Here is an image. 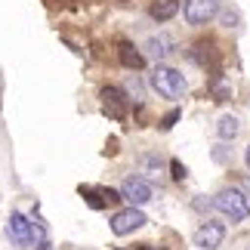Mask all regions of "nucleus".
Listing matches in <instances>:
<instances>
[{
    "label": "nucleus",
    "mask_w": 250,
    "mask_h": 250,
    "mask_svg": "<svg viewBox=\"0 0 250 250\" xmlns=\"http://www.w3.org/2000/svg\"><path fill=\"white\" fill-rule=\"evenodd\" d=\"M118 59H121L124 68H130V71H142V68H146V53H142L139 46H133L130 41L118 43Z\"/></svg>",
    "instance_id": "obj_10"
},
{
    "label": "nucleus",
    "mask_w": 250,
    "mask_h": 250,
    "mask_svg": "<svg viewBox=\"0 0 250 250\" xmlns=\"http://www.w3.org/2000/svg\"><path fill=\"white\" fill-rule=\"evenodd\" d=\"M188 59H191V62H198L201 68L213 65V59H216V53H213V43H210V41H198V43L188 50Z\"/></svg>",
    "instance_id": "obj_12"
},
{
    "label": "nucleus",
    "mask_w": 250,
    "mask_h": 250,
    "mask_svg": "<svg viewBox=\"0 0 250 250\" xmlns=\"http://www.w3.org/2000/svg\"><path fill=\"white\" fill-rule=\"evenodd\" d=\"M219 13H223V0H182V16L191 28L210 25Z\"/></svg>",
    "instance_id": "obj_3"
},
{
    "label": "nucleus",
    "mask_w": 250,
    "mask_h": 250,
    "mask_svg": "<svg viewBox=\"0 0 250 250\" xmlns=\"http://www.w3.org/2000/svg\"><path fill=\"white\" fill-rule=\"evenodd\" d=\"M148 86L155 90L161 99H179L186 93V78H182L179 68H170V65H155L148 74Z\"/></svg>",
    "instance_id": "obj_2"
},
{
    "label": "nucleus",
    "mask_w": 250,
    "mask_h": 250,
    "mask_svg": "<svg viewBox=\"0 0 250 250\" xmlns=\"http://www.w3.org/2000/svg\"><path fill=\"white\" fill-rule=\"evenodd\" d=\"M121 195H124V201H130L133 207H142L155 198V186L142 176H127L121 182Z\"/></svg>",
    "instance_id": "obj_5"
},
{
    "label": "nucleus",
    "mask_w": 250,
    "mask_h": 250,
    "mask_svg": "<svg viewBox=\"0 0 250 250\" xmlns=\"http://www.w3.org/2000/svg\"><path fill=\"white\" fill-rule=\"evenodd\" d=\"M148 223V219H146V213H142V210L139 207H124V210H118V213H114L111 216V232L114 235H133V232H136V229H142V226H146Z\"/></svg>",
    "instance_id": "obj_6"
},
{
    "label": "nucleus",
    "mask_w": 250,
    "mask_h": 250,
    "mask_svg": "<svg viewBox=\"0 0 250 250\" xmlns=\"http://www.w3.org/2000/svg\"><path fill=\"white\" fill-rule=\"evenodd\" d=\"M99 195H102L105 204H121V201H124V195H121V191H114V188H99Z\"/></svg>",
    "instance_id": "obj_18"
},
{
    "label": "nucleus",
    "mask_w": 250,
    "mask_h": 250,
    "mask_svg": "<svg viewBox=\"0 0 250 250\" xmlns=\"http://www.w3.org/2000/svg\"><path fill=\"white\" fill-rule=\"evenodd\" d=\"M6 238L13 241L16 247H28L34 241V223L28 219L25 213H9V223H6Z\"/></svg>",
    "instance_id": "obj_7"
},
{
    "label": "nucleus",
    "mask_w": 250,
    "mask_h": 250,
    "mask_svg": "<svg viewBox=\"0 0 250 250\" xmlns=\"http://www.w3.org/2000/svg\"><path fill=\"white\" fill-rule=\"evenodd\" d=\"M179 118H182V111H179V108H173V111H167L164 118H161V130H164V133H167V130H173V124H176Z\"/></svg>",
    "instance_id": "obj_16"
},
{
    "label": "nucleus",
    "mask_w": 250,
    "mask_h": 250,
    "mask_svg": "<svg viewBox=\"0 0 250 250\" xmlns=\"http://www.w3.org/2000/svg\"><path fill=\"white\" fill-rule=\"evenodd\" d=\"M238 133H241V121H238L235 114H223L219 124H216V136L223 139V142H232Z\"/></svg>",
    "instance_id": "obj_13"
},
{
    "label": "nucleus",
    "mask_w": 250,
    "mask_h": 250,
    "mask_svg": "<svg viewBox=\"0 0 250 250\" xmlns=\"http://www.w3.org/2000/svg\"><path fill=\"white\" fill-rule=\"evenodd\" d=\"M124 93L130 96L133 105H142V102H146V86H142V81L136 78V74H130V78H127V83H124Z\"/></svg>",
    "instance_id": "obj_14"
},
{
    "label": "nucleus",
    "mask_w": 250,
    "mask_h": 250,
    "mask_svg": "<svg viewBox=\"0 0 250 250\" xmlns=\"http://www.w3.org/2000/svg\"><path fill=\"white\" fill-rule=\"evenodd\" d=\"M213 207H216V213H223L232 226L244 223V219L250 216V201H247V195H244L238 186H229V188H223V191H216Z\"/></svg>",
    "instance_id": "obj_1"
},
{
    "label": "nucleus",
    "mask_w": 250,
    "mask_h": 250,
    "mask_svg": "<svg viewBox=\"0 0 250 250\" xmlns=\"http://www.w3.org/2000/svg\"><path fill=\"white\" fill-rule=\"evenodd\" d=\"M213 161H216V164H229V161H232V148H226V142L216 146L213 148Z\"/></svg>",
    "instance_id": "obj_17"
},
{
    "label": "nucleus",
    "mask_w": 250,
    "mask_h": 250,
    "mask_svg": "<svg viewBox=\"0 0 250 250\" xmlns=\"http://www.w3.org/2000/svg\"><path fill=\"white\" fill-rule=\"evenodd\" d=\"M238 188H241L244 195H247V201H250V176H244L241 182H238Z\"/></svg>",
    "instance_id": "obj_20"
},
{
    "label": "nucleus",
    "mask_w": 250,
    "mask_h": 250,
    "mask_svg": "<svg viewBox=\"0 0 250 250\" xmlns=\"http://www.w3.org/2000/svg\"><path fill=\"white\" fill-rule=\"evenodd\" d=\"M176 13H179V0H155V3L148 6V16L155 19V22H170Z\"/></svg>",
    "instance_id": "obj_11"
},
{
    "label": "nucleus",
    "mask_w": 250,
    "mask_h": 250,
    "mask_svg": "<svg viewBox=\"0 0 250 250\" xmlns=\"http://www.w3.org/2000/svg\"><path fill=\"white\" fill-rule=\"evenodd\" d=\"M219 22H223V28H238L241 25V13H238V9H223V13H219Z\"/></svg>",
    "instance_id": "obj_15"
},
{
    "label": "nucleus",
    "mask_w": 250,
    "mask_h": 250,
    "mask_svg": "<svg viewBox=\"0 0 250 250\" xmlns=\"http://www.w3.org/2000/svg\"><path fill=\"white\" fill-rule=\"evenodd\" d=\"M223 241H226V226H223V223L207 219V223L198 226V232H195V247H201V250H216V247H223Z\"/></svg>",
    "instance_id": "obj_8"
},
{
    "label": "nucleus",
    "mask_w": 250,
    "mask_h": 250,
    "mask_svg": "<svg viewBox=\"0 0 250 250\" xmlns=\"http://www.w3.org/2000/svg\"><path fill=\"white\" fill-rule=\"evenodd\" d=\"M244 164H247V170H250V146H247V151H244Z\"/></svg>",
    "instance_id": "obj_22"
},
{
    "label": "nucleus",
    "mask_w": 250,
    "mask_h": 250,
    "mask_svg": "<svg viewBox=\"0 0 250 250\" xmlns=\"http://www.w3.org/2000/svg\"><path fill=\"white\" fill-rule=\"evenodd\" d=\"M37 250H50V241H46V232L41 235V241H37Z\"/></svg>",
    "instance_id": "obj_21"
},
{
    "label": "nucleus",
    "mask_w": 250,
    "mask_h": 250,
    "mask_svg": "<svg viewBox=\"0 0 250 250\" xmlns=\"http://www.w3.org/2000/svg\"><path fill=\"white\" fill-rule=\"evenodd\" d=\"M170 173H173V179H176V182L186 179V167H182L179 161H170Z\"/></svg>",
    "instance_id": "obj_19"
},
{
    "label": "nucleus",
    "mask_w": 250,
    "mask_h": 250,
    "mask_svg": "<svg viewBox=\"0 0 250 250\" xmlns=\"http://www.w3.org/2000/svg\"><path fill=\"white\" fill-rule=\"evenodd\" d=\"M173 53H176V41H173L170 34H151L148 41H146V56H148V59H155V65L167 62Z\"/></svg>",
    "instance_id": "obj_9"
},
{
    "label": "nucleus",
    "mask_w": 250,
    "mask_h": 250,
    "mask_svg": "<svg viewBox=\"0 0 250 250\" xmlns=\"http://www.w3.org/2000/svg\"><path fill=\"white\" fill-rule=\"evenodd\" d=\"M99 99H102V111L114 121H124L127 118V108H130V96L121 90V86H102L99 90Z\"/></svg>",
    "instance_id": "obj_4"
}]
</instances>
